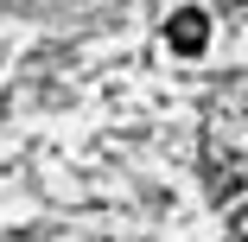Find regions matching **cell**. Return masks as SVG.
<instances>
[{
  "label": "cell",
  "mask_w": 248,
  "mask_h": 242,
  "mask_svg": "<svg viewBox=\"0 0 248 242\" xmlns=\"http://www.w3.org/2000/svg\"><path fill=\"white\" fill-rule=\"evenodd\" d=\"M166 45H172L178 58H197V51L210 45V13H197V7H178V13L166 19Z\"/></svg>",
  "instance_id": "1"
}]
</instances>
